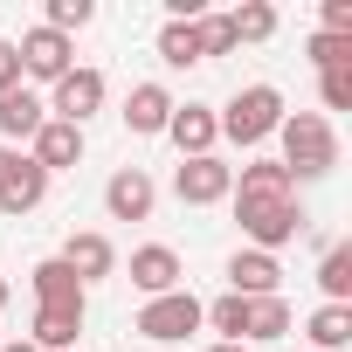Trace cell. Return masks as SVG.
<instances>
[{"label": "cell", "instance_id": "cell-22", "mask_svg": "<svg viewBox=\"0 0 352 352\" xmlns=\"http://www.w3.org/2000/svg\"><path fill=\"white\" fill-rule=\"evenodd\" d=\"M318 290L324 304H352V242H331L318 256Z\"/></svg>", "mask_w": 352, "mask_h": 352}, {"label": "cell", "instance_id": "cell-23", "mask_svg": "<svg viewBox=\"0 0 352 352\" xmlns=\"http://www.w3.org/2000/svg\"><path fill=\"white\" fill-rule=\"evenodd\" d=\"M283 331H290L283 290H276V297H249V331H242V345H270V338H283Z\"/></svg>", "mask_w": 352, "mask_h": 352}, {"label": "cell", "instance_id": "cell-18", "mask_svg": "<svg viewBox=\"0 0 352 352\" xmlns=\"http://www.w3.org/2000/svg\"><path fill=\"white\" fill-rule=\"evenodd\" d=\"M28 290H35V304H90V290L69 276L63 256H42V263L28 270Z\"/></svg>", "mask_w": 352, "mask_h": 352}, {"label": "cell", "instance_id": "cell-2", "mask_svg": "<svg viewBox=\"0 0 352 352\" xmlns=\"http://www.w3.org/2000/svg\"><path fill=\"white\" fill-rule=\"evenodd\" d=\"M214 124H221V138H235V145H263V138H276V124H283V90H276V83H242V90L214 111Z\"/></svg>", "mask_w": 352, "mask_h": 352}, {"label": "cell", "instance_id": "cell-24", "mask_svg": "<svg viewBox=\"0 0 352 352\" xmlns=\"http://www.w3.org/2000/svg\"><path fill=\"white\" fill-rule=\"evenodd\" d=\"M201 324H214L221 331V345H242V331H249V297H214V304H201Z\"/></svg>", "mask_w": 352, "mask_h": 352}, {"label": "cell", "instance_id": "cell-1", "mask_svg": "<svg viewBox=\"0 0 352 352\" xmlns=\"http://www.w3.org/2000/svg\"><path fill=\"white\" fill-rule=\"evenodd\" d=\"M276 138H283V173H290V187L297 180H324V173L338 166V131H331V118H318V111H283V124H276Z\"/></svg>", "mask_w": 352, "mask_h": 352}, {"label": "cell", "instance_id": "cell-9", "mask_svg": "<svg viewBox=\"0 0 352 352\" xmlns=\"http://www.w3.org/2000/svg\"><path fill=\"white\" fill-rule=\"evenodd\" d=\"M166 138L180 145V159H208V152L221 145L214 104H173V118H166Z\"/></svg>", "mask_w": 352, "mask_h": 352}, {"label": "cell", "instance_id": "cell-28", "mask_svg": "<svg viewBox=\"0 0 352 352\" xmlns=\"http://www.w3.org/2000/svg\"><path fill=\"white\" fill-rule=\"evenodd\" d=\"M304 56H311L318 69H352V42H345V35H311Z\"/></svg>", "mask_w": 352, "mask_h": 352}, {"label": "cell", "instance_id": "cell-30", "mask_svg": "<svg viewBox=\"0 0 352 352\" xmlns=\"http://www.w3.org/2000/svg\"><path fill=\"white\" fill-rule=\"evenodd\" d=\"M318 35H345L352 42V0H324V28Z\"/></svg>", "mask_w": 352, "mask_h": 352}, {"label": "cell", "instance_id": "cell-16", "mask_svg": "<svg viewBox=\"0 0 352 352\" xmlns=\"http://www.w3.org/2000/svg\"><path fill=\"white\" fill-rule=\"evenodd\" d=\"M276 283H283L276 256H263V249H235L228 256V290L235 297H276Z\"/></svg>", "mask_w": 352, "mask_h": 352}, {"label": "cell", "instance_id": "cell-5", "mask_svg": "<svg viewBox=\"0 0 352 352\" xmlns=\"http://www.w3.org/2000/svg\"><path fill=\"white\" fill-rule=\"evenodd\" d=\"M138 331H145V338H159V345H180L187 331H201V297H194V290L145 297V311H138Z\"/></svg>", "mask_w": 352, "mask_h": 352}, {"label": "cell", "instance_id": "cell-25", "mask_svg": "<svg viewBox=\"0 0 352 352\" xmlns=\"http://www.w3.org/2000/svg\"><path fill=\"white\" fill-rule=\"evenodd\" d=\"M228 28H235V42H270L276 35V8L270 0H242V8L228 14Z\"/></svg>", "mask_w": 352, "mask_h": 352}, {"label": "cell", "instance_id": "cell-33", "mask_svg": "<svg viewBox=\"0 0 352 352\" xmlns=\"http://www.w3.org/2000/svg\"><path fill=\"white\" fill-rule=\"evenodd\" d=\"M208 352H249V345H221V338H214V345H208Z\"/></svg>", "mask_w": 352, "mask_h": 352}, {"label": "cell", "instance_id": "cell-19", "mask_svg": "<svg viewBox=\"0 0 352 352\" xmlns=\"http://www.w3.org/2000/svg\"><path fill=\"white\" fill-rule=\"evenodd\" d=\"M297 187H290V173L276 166V159H249L242 173H235V194L228 201H290Z\"/></svg>", "mask_w": 352, "mask_h": 352}, {"label": "cell", "instance_id": "cell-10", "mask_svg": "<svg viewBox=\"0 0 352 352\" xmlns=\"http://www.w3.org/2000/svg\"><path fill=\"white\" fill-rule=\"evenodd\" d=\"M42 194H49V173L28 152H8V166H0V214H28V208H42Z\"/></svg>", "mask_w": 352, "mask_h": 352}, {"label": "cell", "instance_id": "cell-7", "mask_svg": "<svg viewBox=\"0 0 352 352\" xmlns=\"http://www.w3.org/2000/svg\"><path fill=\"white\" fill-rule=\"evenodd\" d=\"M14 56H21V76H35V83H56V76L76 69V42L56 35V28H28L14 42Z\"/></svg>", "mask_w": 352, "mask_h": 352}, {"label": "cell", "instance_id": "cell-17", "mask_svg": "<svg viewBox=\"0 0 352 352\" xmlns=\"http://www.w3.org/2000/svg\"><path fill=\"white\" fill-rule=\"evenodd\" d=\"M42 124H49V111H42V97H35L28 83L0 97V145H14V152H21V138H35Z\"/></svg>", "mask_w": 352, "mask_h": 352}, {"label": "cell", "instance_id": "cell-15", "mask_svg": "<svg viewBox=\"0 0 352 352\" xmlns=\"http://www.w3.org/2000/svg\"><path fill=\"white\" fill-rule=\"evenodd\" d=\"M28 159H35V166L49 173V180H56V173L83 166V131H76V124H56V118H49V124H42V131L28 138Z\"/></svg>", "mask_w": 352, "mask_h": 352}, {"label": "cell", "instance_id": "cell-26", "mask_svg": "<svg viewBox=\"0 0 352 352\" xmlns=\"http://www.w3.org/2000/svg\"><path fill=\"white\" fill-rule=\"evenodd\" d=\"M90 21H97L90 0H49V14H42V28H56V35H76V28H90Z\"/></svg>", "mask_w": 352, "mask_h": 352}, {"label": "cell", "instance_id": "cell-27", "mask_svg": "<svg viewBox=\"0 0 352 352\" xmlns=\"http://www.w3.org/2000/svg\"><path fill=\"white\" fill-rule=\"evenodd\" d=\"M194 28H201V49H208V63H214V56H235V49H242V42H235V28H228V14H201Z\"/></svg>", "mask_w": 352, "mask_h": 352}, {"label": "cell", "instance_id": "cell-29", "mask_svg": "<svg viewBox=\"0 0 352 352\" xmlns=\"http://www.w3.org/2000/svg\"><path fill=\"white\" fill-rule=\"evenodd\" d=\"M318 104L324 111H352V69H318ZM318 111V118H324Z\"/></svg>", "mask_w": 352, "mask_h": 352}, {"label": "cell", "instance_id": "cell-32", "mask_svg": "<svg viewBox=\"0 0 352 352\" xmlns=\"http://www.w3.org/2000/svg\"><path fill=\"white\" fill-rule=\"evenodd\" d=\"M0 352H35V345L28 338H0Z\"/></svg>", "mask_w": 352, "mask_h": 352}, {"label": "cell", "instance_id": "cell-12", "mask_svg": "<svg viewBox=\"0 0 352 352\" xmlns=\"http://www.w3.org/2000/svg\"><path fill=\"white\" fill-rule=\"evenodd\" d=\"M63 263H69V276L90 290V283H104V276L118 270V242H111V235H97V228H83V235H69V242H63Z\"/></svg>", "mask_w": 352, "mask_h": 352}, {"label": "cell", "instance_id": "cell-3", "mask_svg": "<svg viewBox=\"0 0 352 352\" xmlns=\"http://www.w3.org/2000/svg\"><path fill=\"white\" fill-rule=\"evenodd\" d=\"M235 221H242L249 249H263V256H276L283 242L304 235V208H297V194H290V201H235Z\"/></svg>", "mask_w": 352, "mask_h": 352}, {"label": "cell", "instance_id": "cell-11", "mask_svg": "<svg viewBox=\"0 0 352 352\" xmlns=\"http://www.w3.org/2000/svg\"><path fill=\"white\" fill-rule=\"evenodd\" d=\"M124 131L131 138H166V118H173V90L166 83H131V97H124Z\"/></svg>", "mask_w": 352, "mask_h": 352}, {"label": "cell", "instance_id": "cell-31", "mask_svg": "<svg viewBox=\"0 0 352 352\" xmlns=\"http://www.w3.org/2000/svg\"><path fill=\"white\" fill-rule=\"evenodd\" d=\"M8 90H21V56H14V42H0V97Z\"/></svg>", "mask_w": 352, "mask_h": 352}, {"label": "cell", "instance_id": "cell-13", "mask_svg": "<svg viewBox=\"0 0 352 352\" xmlns=\"http://www.w3.org/2000/svg\"><path fill=\"white\" fill-rule=\"evenodd\" d=\"M76 338H83V304H35V324H28L35 352H76Z\"/></svg>", "mask_w": 352, "mask_h": 352}, {"label": "cell", "instance_id": "cell-34", "mask_svg": "<svg viewBox=\"0 0 352 352\" xmlns=\"http://www.w3.org/2000/svg\"><path fill=\"white\" fill-rule=\"evenodd\" d=\"M0 311H8V276H0Z\"/></svg>", "mask_w": 352, "mask_h": 352}, {"label": "cell", "instance_id": "cell-14", "mask_svg": "<svg viewBox=\"0 0 352 352\" xmlns=\"http://www.w3.org/2000/svg\"><path fill=\"white\" fill-rule=\"evenodd\" d=\"M180 276H187V270H180V256H173L166 242H145V249H131V290H145V297H166V290H187Z\"/></svg>", "mask_w": 352, "mask_h": 352}, {"label": "cell", "instance_id": "cell-21", "mask_svg": "<svg viewBox=\"0 0 352 352\" xmlns=\"http://www.w3.org/2000/svg\"><path fill=\"white\" fill-rule=\"evenodd\" d=\"M159 63H166V69H194V63H208L201 28H194V21H166V28H159Z\"/></svg>", "mask_w": 352, "mask_h": 352}, {"label": "cell", "instance_id": "cell-8", "mask_svg": "<svg viewBox=\"0 0 352 352\" xmlns=\"http://www.w3.org/2000/svg\"><path fill=\"white\" fill-rule=\"evenodd\" d=\"M152 201H159V187H152L145 166H118L104 180V214L111 221H152Z\"/></svg>", "mask_w": 352, "mask_h": 352}, {"label": "cell", "instance_id": "cell-6", "mask_svg": "<svg viewBox=\"0 0 352 352\" xmlns=\"http://www.w3.org/2000/svg\"><path fill=\"white\" fill-rule=\"evenodd\" d=\"M173 194H180L187 208H214V201H228L235 194V166L228 159H180V173H173Z\"/></svg>", "mask_w": 352, "mask_h": 352}, {"label": "cell", "instance_id": "cell-4", "mask_svg": "<svg viewBox=\"0 0 352 352\" xmlns=\"http://www.w3.org/2000/svg\"><path fill=\"white\" fill-rule=\"evenodd\" d=\"M56 124H90L97 111H104V69H69V76H56L49 83V104H42Z\"/></svg>", "mask_w": 352, "mask_h": 352}, {"label": "cell", "instance_id": "cell-20", "mask_svg": "<svg viewBox=\"0 0 352 352\" xmlns=\"http://www.w3.org/2000/svg\"><path fill=\"white\" fill-rule=\"evenodd\" d=\"M304 331H311V352H345L352 345V304H318Z\"/></svg>", "mask_w": 352, "mask_h": 352}]
</instances>
